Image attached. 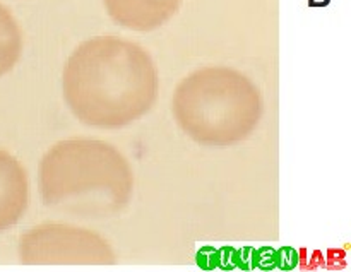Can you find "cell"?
Returning a JSON list of instances; mask_svg holds the SVG:
<instances>
[{
  "instance_id": "cell-1",
  "label": "cell",
  "mask_w": 351,
  "mask_h": 272,
  "mask_svg": "<svg viewBox=\"0 0 351 272\" xmlns=\"http://www.w3.org/2000/svg\"><path fill=\"white\" fill-rule=\"evenodd\" d=\"M158 71L144 48L119 36H95L79 45L62 72V91L84 125L120 129L153 108Z\"/></svg>"
},
{
  "instance_id": "cell-2",
  "label": "cell",
  "mask_w": 351,
  "mask_h": 272,
  "mask_svg": "<svg viewBox=\"0 0 351 272\" xmlns=\"http://www.w3.org/2000/svg\"><path fill=\"white\" fill-rule=\"evenodd\" d=\"M48 208L86 216H112L129 206L134 171L115 146L96 139L60 140L45 153L38 170Z\"/></svg>"
},
{
  "instance_id": "cell-3",
  "label": "cell",
  "mask_w": 351,
  "mask_h": 272,
  "mask_svg": "<svg viewBox=\"0 0 351 272\" xmlns=\"http://www.w3.org/2000/svg\"><path fill=\"white\" fill-rule=\"evenodd\" d=\"M171 112L195 143L226 147L245 140L259 125L263 98L257 86L230 67L192 72L175 89Z\"/></svg>"
},
{
  "instance_id": "cell-4",
  "label": "cell",
  "mask_w": 351,
  "mask_h": 272,
  "mask_svg": "<svg viewBox=\"0 0 351 272\" xmlns=\"http://www.w3.org/2000/svg\"><path fill=\"white\" fill-rule=\"evenodd\" d=\"M19 259L27 266H112V245L91 230L71 225H40L19 240Z\"/></svg>"
},
{
  "instance_id": "cell-5",
  "label": "cell",
  "mask_w": 351,
  "mask_h": 272,
  "mask_svg": "<svg viewBox=\"0 0 351 272\" xmlns=\"http://www.w3.org/2000/svg\"><path fill=\"white\" fill-rule=\"evenodd\" d=\"M113 23L132 31H154L171 19L184 0H103Z\"/></svg>"
},
{
  "instance_id": "cell-6",
  "label": "cell",
  "mask_w": 351,
  "mask_h": 272,
  "mask_svg": "<svg viewBox=\"0 0 351 272\" xmlns=\"http://www.w3.org/2000/svg\"><path fill=\"white\" fill-rule=\"evenodd\" d=\"M29 202V184L23 164L0 149V232L19 223Z\"/></svg>"
},
{
  "instance_id": "cell-7",
  "label": "cell",
  "mask_w": 351,
  "mask_h": 272,
  "mask_svg": "<svg viewBox=\"0 0 351 272\" xmlns=\"http://www.w3.org/2000/svg\"><path fill=\"white\" fill-rule=\"evenodd\" d=\"M23 51V34L12 14L0 3V75L7 74L17 64Z\"/></svg>"
}]
</instances>
